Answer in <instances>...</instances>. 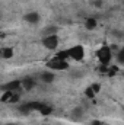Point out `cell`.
<instances>
[{"mask_svg": "<svg viewBox=\"0 0 124 125\" xmlns=\"http://www.w3.org/2000/svg\"><path fill=\"white\" fill-rule=\"evenodd\" d=\"M42 45L47 48V50H56L59 47V36L54 33V35H45V38L42 39Z\"/></svg>", "mask_w": 124, "mask_h": 125, "instance_id": "1", "label": "cell"}, {"mask_svg": "<svg viewBox=\"0 0 124 125\" xmlns=\"http://www.w3.org/2000/svg\"><path fill=\"white\" fill-rule=\"evenodd\" d=\"M98 58H99V61L102 62V64H108V62L111 61V58H112V51H111V48H101L99 51H98Z\"/></svg>", "mask_w": 124, "mask_h": 125, "instance_id": "2", "label": "cell"}, {"mask_svg": "<svg viewBox=\"0 0 124 125\" xmlns=\"http://www.w3.org/2000/svg\"><path fill=\"white\" fill-rule=\"evenodd\" d=\"M39 79H41L42 83L50 84V83H53V82L56 80V71H53V70H45V71H42V73L39 74Z\"/></svg>", "mask_w": 124, "mask_h": 125, "instance_id": "3", "label": "cell"}, {"mask_svg": "<svg viewBox=\"0 0 124 125\" xmlns=\"http://www.w3.org/2000/svg\"><path fill=\"white\" fill-rule=\"evenodd\" d=\"M48 67L53 68V71H56V70H64L67 67V62H66V60H62V58H54V60H51V61L48 62Z\"/></svg>", "mask_w": 124, "mask_h": 125, "instance_id": "4", "label": "cell"}, {"mask_svg": "<svg viewBox=\"0 0 124 125\" xmlns=\"http://www.w3.org/2000/svg\"><path fill=\"white\" fill-rule=\"evenodd\" d=\"M25 21H26L28 23H31V25H37V23L41 21V16H39L38 12H29V13L25 15Z\"/></svg>", "mask_w": 124, "mask_h": 125, "instance_id": "5", "label": "cell"}, {"mask_svg": "<svg viewBox=\"0 0 124 125\" xmlns=\"http://www.w3.org/2000/svg\"><path fill=\"white\" fill-rule=\"evenodd\" d=\"M21 87H24L25 90H31L35 87V80L31 77H25L22 82H21Z\"/></svg>", "mask_w": 124, "mask_h": 125, "instance_id": "6", "label": "cell"}, {"mask_svg": "<svg viewBox=\"0 0 124 125\" xmlns=\"http://www.w3.org/2000/svg\"><path fill=\"white\" fill-rule=\"evenodd\" d=\"M69 55H70L72 58H74V60H80L82 55H83V51H82L80 47H79V48H73L72 51H69Z\"/></svg>", "mask_w": 124, "mask_h": 125, "instance_id": "7", "label": "cell"}, {"mask_svg": "<svg viewBox=\"0 0 124 125\" xmlns=\"http://www.w3.org/2000/svg\"><path fill=\"white\" fill-rule=\"evenodd\" d=\"M83 114H85V111H83V108H74L73 109V112H72V118L73 119H80L82 116H83Z\"/></svg>", "mask_w": 124, "mask_h": 125, "instance_id": "8", "label": "cell"}, {"mask_svg": "<svg viewBox=\"0 0 124 125\" xmlns=\"http://www.w3.org/2000/svg\"><path fill=\"white\" fill-rule=\"evenodd\" d=\"M123 62H124V51L123 50H118L117 51V64L121 65Z\"/></svg>", "mask_w": 124, "mask_h": 125, "instance_id": "9", "label": "cell"}, {"mask_svg": "<svg viewBox=\"0 0 124 125\" xmlns=\"http://www.w3.org/2000/svg\"><path fill=\"white\" fill-rule=\"evenodd\" d=\"M86 26H88L89 29H93V28L96 26V21H95V19H88V21H86Z\"/></svg>", "mask_w": 124, "mask_h": 125, "instance_id": "10", "label": "cell"}, {"mask_svg": "<svg viewBox=\"0 0 124 125\" xmlns=\"http://www.w3.org/2000/svg\"><path fill=\"white\" fill-rule=\"evenodd\" d=\"M92 125H102V124H101V121H93Z\"/></svg>", "mask_w": 124, "mask_h": 125, "instance_id": "11", "label": "cell"}, {"mask_svg": "<svg viewBox=\"0 0 124 125\" xmlns=\"http://www.w3.org/2000/svg\"><path fill=\"white\" fill-rule=\"evenodd\" d=\"M4 125H19V124H15V122H7V124H4Z\"/></svg>", "mask_w": 124, "mask_h": 125, "instance_id": "12", "label": "cell"}]
</instances>
